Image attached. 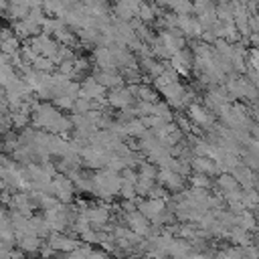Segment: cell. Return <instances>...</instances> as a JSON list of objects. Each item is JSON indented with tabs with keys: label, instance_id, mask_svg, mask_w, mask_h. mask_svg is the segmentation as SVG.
I'll list each match as a JSON object with an SVG mask.
<instances>
[{
	"label": "cell",
	"instance_id": "cell-11",
	"mask_svg": "<svg viewBox=\"0 0 259 259\" xmlns=\"http://www.w3.org/2000/svg\"><path fill=\"white\" fill-rule=\"evenodd\" d=\"M217 184L221 186L223 194H229V192L239 190V182H237V178H235L233 174H229V172H223V174L217 178Z\"/></svg>",
	"mask_w": 259,
	"mask_h": 259
},
{
	"label": "cell",
	"instance_id": "cell-10",
	"mask_svg": "<svg viewBox=\"0 0 259 259\" xmlns=\"http://www.w3.org/2000/svg\"><path fill=\"white\" fill-rule=\"evenodd\" d=\"M14 30H16V36L28 38V36H36L38 30H40V26L34 24V22H30L28 18H22V20H18V22L14 24Z\"/></svg>",
	"mask_w": 259,
	"mask_h": 259
},
{
	"label": "cell",
	"instance_id": "cell-1",
	"mask_svg": "<svg viewBox=\"0 0 259 259\" xmlns=\"http://www.w3.org/2000/svg\"><path fill=\"white\" fill-rule=\"evenodd\" d=\"M132 101H134V93L130 91V87H123V85L111 89V93L107 95V103L113 105V107H117V109H125V107H130Z\"/></svg>",
	"mask_w": 259,
	"mask_h": 259
},
{
	"label": "cell",
	"instance_id": "cell-21",
	"mask_svg": "<svg viewBox=\"0 0 259 259\" xmlns=\"http://www.w3.org/2000/svg\"><path fill=\"white\" fill-rule=\"evenodd\" d=\"M249 63L253 65V71L259 73V49H253V51H251V59H249Z\"/></svg>",
	"mask_w": 259,
	"mask_h": 259
},
{
	"label": "cell",
	"instance_id": "cell-20",
	"mask_svg": "<svg viewBox=\"0 0 259 259\" xmlns=\"http://www.w3.org/2000/svg\"><path fill=\"white\" fill-rule=\"evenodd\" d=\"M89 253H91L89 247H77L67 255V259H89Z\"/></svg>",
	"mask_w": 259,
	"mask_h": 259
},
{
	"label": "cell",
	"instance_id": "cell-6",
	"mask_svg": "<svg viewBox=\"0 0 259 259\" xmlns=\"http://www.w3.org/2000/svg\"><path fill=\"white\" fill-rule=\"evenodd\" d=\"M190 166H192L194 172H200V174H206V176H212V174L219 172V166L210 156H194L190 160Z\"/></svg>",
	"mask_w": 259,
	"mask_h": 259
},
{
	"label": "cell",
	"instance_id": "cell-17",
	"mask_svg": "<svg viewBox=\"0 0 259 259\" xmlns=\"http://www.w3.org/2000/svg\"><path fill=\"white\" fill-rule=\"evenodd\" d=\"M53 65H55V61H53L51 57H42V55H38V57L32 61V67H34L36 71H42V73H49V71L53 69Z\"/></svg>",
	"mask_w": 259,
	"mask_h": 259
},
{
	"label": "cell",
	"instance_id": "cell-8",
	"mask_svg": "<svg viewBox=\"0 0 259 259\" xmlns=\"http://www.w3.org/2000/svg\"><path fill=\"white\" fill-rule=\"evenodd\" d=\"M42 245L45 243L38 235H22V237L16 239V247L22 249L24 253H36V251H40Z\"/></svg>",
	"mask_w": 259,
	"mask_h": 259
},
{
	"label": "cell",
	"instance_id": "cell-22",
	"mask_svg": "<svg viewBox=\"0 0 259 259\" xmlns=\"http://www.w3.org/2000/svg\"><path fill=\"white\" fill-rule=\"evenodd\" d=\"M24 255L26 253L22 249H18V251L16 249H10V259H24Z\"/></svg>",
	"mask_w": 259,
	"mask_h": 259
},
{
	"label": "cell",
	"instance_id": "cell-19",
	"mask_svg": "<svg viewBox=\"0 0 259 259\" xmlns=\"http://www.w3.org/2000/svg\"><path fill=\"white\" fill-rule=\"evenodd\" d=\"M138 16H140V20H144V22H150V20L154 18V8H152L150 4H144V2H142Z\"/></svg>",
	"mask_w": 259,
	"mask_h": 259
},
{
	"label": "cell",
	"instance_id": "cell-15",
	"mask_svg": "<svg viewBox=\"0 0 259 259\" xmlns=\"http://www.w3.org/2000/svg\"><path fill=\"white\" fill-rule=\"evenodd\" d=\"M53 105H55L57 109H73L75 97H71V95H67V93H61V95L53 97Z\"/></svg>",
	"mask_w": 259,
	"mask_h": 259
},
{
	"label": "cell",
	"instance_id": "cell-12",
	"mask_svg": "<svg viewBox=\"0 0 259 259\" xmlns=\"http://www.w3.org/2000/svg\"><path fill=\"white\" fill-rule=\"evenodd\" d=\"M6 10H8V16H10V18H14V20H22V18H26V16H28V10H30V8H28L26 4L10 2Z\"/></svg>",
	"mask_w": 259,
	"mask_h": 259
},
{
	"label": "cell",
	"instance_id": "cell-23",
	"mask_svg": "<svg viewBox=\"0 0 259 259\" xmlns=\"http://www.w3.org/2000/svg\"><path fill=\"white\" fill-rule=\"evenodd\" d=\"M158 2H160V4H166V6H170V2H172V0H158Z\"/></svg>",
	"mask_w": 259,
	"mask_h": 259
},
{
	"label": "cell",
	"instance_id": "cell-13",
	"mask_svg": "<svg viewBox=\"0 0 259 259\" xmlns=\"http://www.w3.org/2000/svg\"><path fill=\"white\" fill-rule=\"evenodd\" d=\"M170 8L176 14H192L194 12V2L192 0H172Z\"/></svg>",
	"mask_w": 259,
	"mask_h": 259
},
{
	"label": "cell",
	"instance_id": "cell-14",
	"mask_svg": "<svg viewBox=\"0 0 259 259\" xmlns=\"http://www.w3.org/2000/svg\"><path fill=\"white\" fill-rule=\"evenodd\" d=\"M18 49H20V40H18V36H10V38H6V40H2L0 42V51L4 53V55H16L18 53Z\"/></svg>",
	"mask_w": 259,
	"mask_h": 259
},
{
	"label": "cell",
	"instance_id": "cell-4",
	"mask_svg": "<svg viewBox=\"0 0 259 259\" xmlns=\"http://www.w3.org/2000/svg\"><path fill=\"white\" fill-rule=\"evenodd\" d=\"M178 28L182 30L184 36H198L204 28L200 26L198 18L190 16V14H178Z\"/></svg>",
	"mask_w": 259,
	"mask_h": 259
},
{
	"label": "cell",
	"instance_id": "cell-7",
	"mask_svg": "<svg viewBox=\"0 0 259 259\" xmlns=\"http://www.w3.org/2000/svg\"><path fill=\"white\" fill-rule=\"evenodd\" d=\"M140 6H142V0H117V4H115V14H117L121 20H130L132 16H138Z\"/></svg>",
	"mask_w": 259,
	"mask_h": 259
},
{
	"label": "cell",
	"instance_id": "cell-18",
	"mask_svg": "<svg viewBox=\"0 0 259 259\" xmlns=\"http://www.w3.org/2000/svg\"><path fill=\"white\" fill-rule=\"evenodd\" d=\"M190 184L196 186V188H208L210 186V178L206 174H200V172H194L190 176Z\"/></svg>",
	"mask_w": 259,
	"mask_h": 259
},
{
	"label": "cell",
	"instance_id": "cell-5",
	"mask_svg": "<svg viewBox=\"0 0 259 259\" xmlns=\"http://www.w3.org/2000/svg\"><path fill=\"white\" fill-rule=\"evenodd\" d=\"M93 59L99 65V69H115L117 61H115V53L109 47H97L93 51Z\"/></svg>",
	"mask_w": 259,
	"mask_h": 259
},
{
	"label": "cell",
	"instance_id": "cell-3",
	"mask_svg": "<svg viewBox=\"0 0 259 259\" xmlns=\"http://www.w3.org/2000/svg\"><path fill=\"white\" fill-rule=\"evenodd\" d=\"M49 245L55 249V251H65V253H71L73 249H77L79 247V243L73 239V237H65L63 233H51L49 237Z\"/></svg>",
	"mask_w": 259,
	"mask_h": 259
},
{
	"label": "cell",
	"instance_id": "cell-16",
	"mask_svg": "<svg viewBox=\"0 0 259 259\" xmlns=\"http://www.w3.org/2000/svg\"><path fill=\"white\" fill-rule=\"evenodd\" d=\"M138 176H140V178L156 180V176H158V168L154 166V162H142V164H140V170H138Z\"/></svg>",
	"mask_w": 259,
	"mask_h": 259
},
{
	"label": "cell",
	"instance_id": "cell-9",
	"mask_svg": "<svg viewBox=\"0 0 259 259\" xmlns=\"http://www.w3.org/2000/svg\"><path fill=\"white\" fill-rule=\"evenodd\" d=\"M188 117L194 121V123H200V125H208L212 121V115L208 113V107L204 105H196V103H190L188 105Z\"/></svg>",
	"mask_w": 259,
	"mask_h": 259
},
{
	"label": "cell",
	"instance_id": "cell-2",
	"mask_svg": "<svg viewBox=\"0 0 259 259\" xmlns=\"http://www.w3.org/2000/svg\"><path fill=\"white\" fill-rule=\"evenodd\" d=\"M95 79L105 89H115V87L123 85V75L115 73V69H99V71H95Z\"/></svg>",
	"mask_w": 259,
	"mask_h": 259
}]
</instances>
